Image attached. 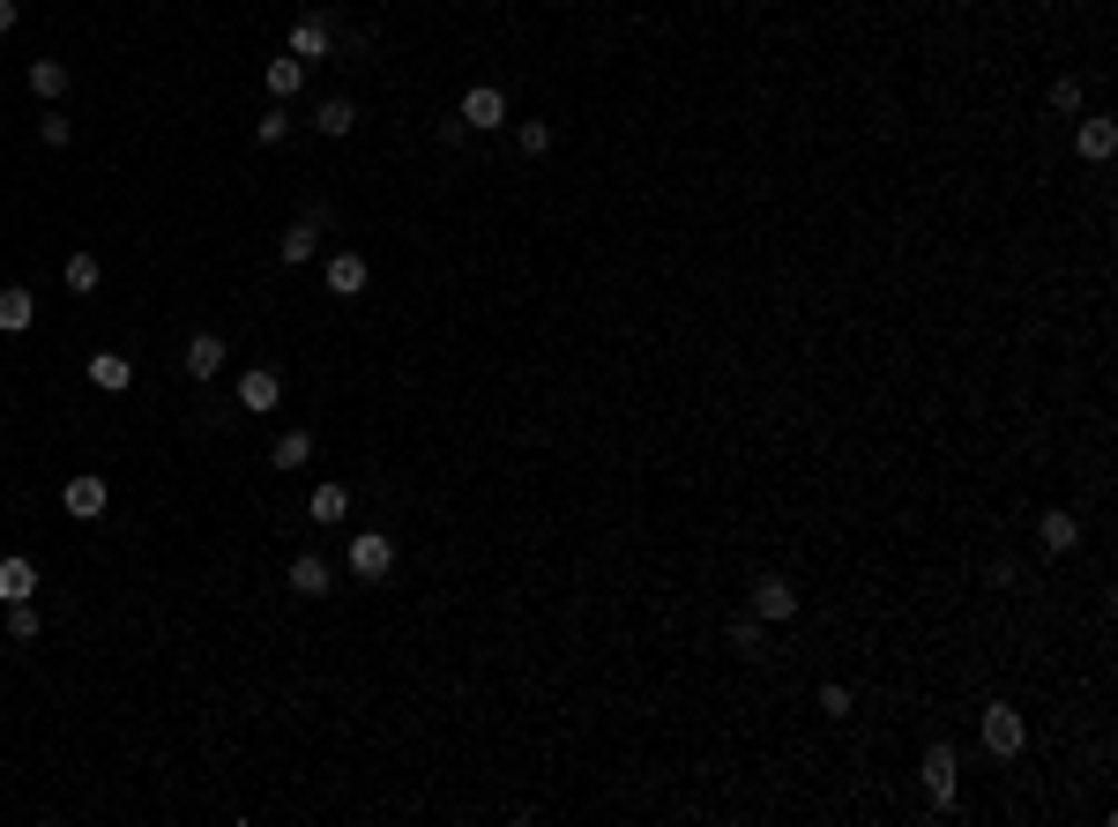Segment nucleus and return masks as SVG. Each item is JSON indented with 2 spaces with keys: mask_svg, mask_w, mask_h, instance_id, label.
I'll return each instance as SVG.
<instances>
[{
  "mask_svg": "<svg viewBox=\"0 0 1118 827\" xmlns=\"http://www.w3.org/2000/svg\"><path fill=\"white\" fill-rule=\"evenodd\" d=\"M918 783H924V798L940 805H954L962 798V760H954V746H924V760H918Z\"/></svg>",
  "mask_w": 1118,
  "mask_h": 827,
  "instance_id": "nucleus-1",
  "label": "nucleus"
},
{
  "mask_svg": "<svg viewBox=\"0 0 1118 827\" xmlns=\"http://www.w3.org/2000/svg\"><path fill=\"white\" fill-rule=\"evenodd\" d=\"M344 559H350V575H358V581H388V575H396V537H388V529H358Z\"/></svg>",
  "mask_w": 1118,
  "mask_h": 827,
  "instance_id": "nucleus-2",
  "label": "nucleus"
},
{
  "mask_svg": "<svg viewBox=\"0 0 1118 827\" xmlns=\"http://www.w3.org/2000/svg\"><path fill=\"white\" fill-rule=\"evenodd\" d=\"M1021 746H1029V724H1021V708H1015V701H992V708H985V753L1015 760Z\"/></svg>",
  "mask_w": 1118,
  "mask_h": 827,
  "instance_id": "nucleus-3",
  "label": "nucleus"
},
{
  "mask_svg": "<svg viewBox=\"0 0 1118 827\" xmlns=\"http://www.w3.org/2000/svg\"><path fill=\"white\" fill-rule=\"evenodd\" d=\"M798 604H805V597H798L783 575H761V581H753V619H761V627H783V619H798Z\"/></svg>",
  "mask_w": 1118,
  "mask_h": 827,
  "instance_id": "nucleus-4",
  "label": "nucleus"
},
{
  "mask_svg": "<svg viewBox=\"0 0 1118 827\" xmlns=\"http://www.w3.org/2000/svg\"><path fill=\"white\" fill-rule=\"evenodd\" d=\"M455 120L477 127V134H493V127H507V98H499L493 82H471V90H463V104H455Z\"/></svg>",
  "mask_w": 1118,
  "mask_h": 827,
  "instance_id": "nucleus-5",
  "label": "nucleus"
},
{
  "mask_svg": "<svg viewBox=\"0 0 1118 827\" xmlns=\"http://www.w3.org/2000/svg\"><path fill=\"white\" fill-rule=\"evenodd\" d=\"M276 402H284V373H276V366H247V373H239V410L269 418Z\"/></svg>",
  "mask_w": 1118,
  "mask_h": 827,
  "instance_id": "nucleus-6",
  "label": "nucleus"
},
{
  "mask_svg": "<svg viewBox=\"0 0 1118 827\" xmlns=\"http://www.w3.org/2000/svg\"><path fill=\"white\" fill-rule=\"evenodd\" d=\"M224 358H231V351H224L217 328H195V336H187V351H179V366H187L195 380H217V373H224Z\"/></svg>",
  "mask_w": 1118,
  "mask_h": 827,
  "instance_id": "nucleus-7",
  "label": "nucleus"
},
{
  "mask_svg": "<svg viewBox=\"0 0 1118 827\" xmlns=\"http://www.w3.org/2000/svg\"><path fill=\"white\" fill-rule=\"evenodd\" d=\"M366 283H373V269H366V253H328V299H366Z\"/></svg>",
  "mask_w": 1118,
  "mask_h": 827,
  "instance_id": "nucleus-8",
  "label": "nucleus"
},
{
  "mask_svg": "<svg viewBox=\"0 0 1118 827\" xmlns=\"http://www.w3.org/2000/svg\"><path fill=\"white\" fill-rule=\"evenodd\" d=\"M105 500H112V492H105V477H68V485H60V507H68L75 522L105 515Z\"/></svg>",
  "mask_w": 1118,
  "mask_h": 827,
  "instance_id": "nucleus-9",
  "label": "nucleus"
},
{
  "mask_svg": "<svg viewBox=\"0 0 1118 827\" xmlns=\"http://www.w3.org/2000/svg\"><path fill=\"white\" fill-rule=\"evenodd\" d=\"M1074 150L1089 157V165H1104V157L1118 150V120H1104V112H1096V120H1081V127H1074Z\"/></svg>",
  "mask_w": 1118,
  "mask_h": 827,
  "instance_id": "nucleus-10",
  "label": "nucleus"
},
{
  "mask_svg": "<svg viewBox=\"0 0 1118 827\" xmlns=\"http://www.w3.org/2000/svg\"><path fill=\"white\" fill-rule=\"evenodd\" d=\"M23 597H38V567H30L23 551H8V559H0V604H23Z\"/></svg>",
  "mask_w": 1118,
  "mask_h": 827,
  "instance_id": "nucleus-11",
  "label": "nucleus"
},
{
  "mask_svg": "<svg viewBox=\"0 0 1118 827\" xmlns=\"http://www.w3.org/2000/svg\"><path fill=\"white\" fill-rule=\"evenodd\" d=\"M30 321H38V299H30L23 283H0V336H23Z\"/></svg>",
  "mask_w": 1118,
  "mask_h": 827,
  "instance_id": "nucleus-12",
  "label": "nucleus"
},
{
  "mask_svg": "<svg viewBox=\"0 0 1118 827\" xmlns=\"http://www.w3.org/2000/svg\"><path fill=\"white\" fill-rule=\"evenodd\" d=\"M314 247H321V225H314V217H298V225L276 239V261H284V269H298V261H314Z\"/></svg>",
  "mask_w": 1118,
  "mask_h": 827,
  "instance_id": "nucleus-13",
  "label": "nucleus"
},
{
  "mask_svg": "<svg viewBox=\"0 0 1118 827\" xmlns=\"http://www.w3.org/2000/svg\"><path fill=\"white\" fill-rule=\"evenodd\" d=\"M90 380H98L105 396H127V388H135V358H120V351H98V358H90Z\"/></svg>",
  "mask_w": 1118,
  "mask_h": 827,
  "instance_id": "nucleus-14",
  "label": "nucleus"
},
{
  "mask_svg": "<svg viewBox=\"0 0 1118 827\" xmlns=\"http://www.w3.org/2000/svg\"><path fill=\"white\" fill-rule=\"evenodd\" d=\"M321 52H328V16H298V23H291V60L314 68Z\"/></svg>",
  "mask_w": 1118,
  "mask_h": 827,
  "instance_id": "nucleus-15",
  "label": "nucleus"
},
{
  "mask_svg": "<svg viewBox=\"0 0 1118 827\" xmlns=\"http://www.w3.org/2000/svg\"><path fill=\"white\" fill-rule=\"evenodd\" d=\"M269 462H276V470H306V462H314V432H306V426H291V432H276V448H269Z\"/></svg>",
  "mask_w": 1118,
  "mask_h": 827,
  "instance_id": "nucleus-16",
  "label": "nucleus"
},
{
  "mask_svg": "<svg viewBox=\"0 0 1118 827\" xmlns=\"http://www.w3.org/2000/svg\"><path fill=\"white\" fill-rule=\"evenodd\" d=\"M1037 545L1043 551H1074V545H1081V522H1074L1067 507H1051V515L1037 522Z\"/></svg>",
  "mask_w": 1118,
  "mask_h": 827,
  "instance_id": "nucleus-17",
  "label": "nucleus"
},
{
  "mask_svg": "<svg viewBox=\"0 0 1118 827\" xmlns=\"http://www.w3.org/2000/svg\"><path fill=\"white\" fill-rule=\"evenodd\" d=\"M60 283H68L75 299H90V291H98V283H105L98 253H68V261H60Z\"/></svg>",
  "mask_w": 1118,
  "mask_h": 827,
  "instance_id": "nucleus-18",
  "label": "nucleus"
},
{
  "mask_svg": "<svg viewBox=\"0 0 1118 827\" xmlns=\"http://www.w3.org/2000/svg\"><path fill=\"white\" fill-rule=\"evenodd\" d=\"M291 589L298 597H328V559L321 551H298L291 559Z\"/></svg>",
  "mask_w": 1118,
  "mask_h": 827,
  "instance_id": "nucleus-19",
  "label": "nucleus"
},
{
  "mask_svg": "<svg viewBox=\"0 0 1118 827\" xmlns=\"http://www.w3.org/2000/svg\"><path fill=\"white\" fill-rule=\"evenodd\" d=\"M30 90H38L46 104H60L68 98V60H30Z\"/></svg>",
  "mask_w": 1118,
  "mask_h": 827,
  "instance_id": "nucleus-20",
  "label": "nucleus"
},
{
  "mask_svg": "<svg viewBox=\"0 0 1118 827\" xmlns=\"http://www.w3.org/2000/svg\"><path fill=\"white\" fill-rule=\"evenodd\" d=\"M261 82H269V98H298V82H306V60H291V52H284V60H269V68H261Z\"/></svg>",
  "mask_w": 1118,
  "mask_h": 827,
  "instance_id": "nucleus-21",
  "label": "nucleus"
},
{
  "mask_svg": "<svg viewBox=\"0 0 1118 827\" xmlns=\"http://www.w3.org/2000/svg\"><path fill=\"white\" fill-rule=\"evenodd\" d=\"M314 127H321V134H328V142H344V134H350V127H358V104H350V98H328V104H321V112H314Z\"/></svg>",
  "mask_w": 1118,
  "mask_h": 827,
  "instance_id": "nucleus-22",
  "label": "nucleus"
},
{
  "mask_svg": "<svg viewBox=\"0 0 1118 827\" xmlns=\"http://www.w3.org/2000/svg\"><path fill=\"white\" fill-rule=\"evenodd\" d=\"M306 507H314V522H344L350 492H344V485H314V500H306Z\"/></svg>",
  "mask_w": 1118,
  "mask_h": 827,
  "instance_id": "nucleus-23",
  "label": "nucleus"
},
{
  "mask_svg": "<svg viewBox=\"0 0 1118 827\" xmlns=\"http://www.w3.org/2000/svg\"><path fill=\"white\" fill-rule=\"evenodd\" d=\"M731 649H739V656H761V649H769V627H761L753 611H745V619H731Z\"/></svg>",
  "mask_w": 1118,
  "mask_h": 827,
  "instance_id": "nucleus-24",
  "label": "nucleus"
},
{
  "mask_svg": "<svg viewBox=\"0 0 1118 827\" xmlns=\"http://www.w3.org/2000/svg\"><path fill=\"white\" fill-rule=\"evenodd\" d=\"M38 627H46V619H38V604H8V634H16V641H38Z\"/></svg>",
  "mask_w": 1118,
  "mask_h": 827,
  "instance_id": "nucleus-25",
  "label": "nucleus"
},
{
  "mask_svg": "<svg viewBox=\"0 0 1118 827\" xmlns=\"http://www.w3.org/2000/svg\"><path fill=\"white\" fill-rule=\"evenodd\" d=\"M515 142H522V157H545V150H552V120H522Z\"/></svg>",
  "mask_w": 1118,
  "mask_h": 827,
  "instance_id": "nucleus-26",
  "label": "nucleus"
},
{
  "mask_svg": "<svg viewBox=\"0 0 1118 827\" xmlns=\"http://www.w3.org/2000/svg\"><path fill=\"white\" fill-rule=\"evenodd\" d=\"M284 134H291V112H284V104H269V112L254 120V142H284Z\"/></svg>",
  "mask_w": 1118,
  "mask_h": 827,
  "instance_id": "nucleus-27",
  "label": "nucleus"
},
{
  "mask_svg": "<svg viewBox=\"0 0 1118 827\" xmlns=\"http://www.w3.org/2000/svg\"><path fill=\"white\" fill-rule=\"evenodd\" d=\"M68 134H75V120H60V104H52L46 120H38V142H46V150H68Z\"/></svg>",
  "mask_w": 1118,
  "mask_h": 827,
  "instance_id": "nucleus-28",
  "label": "nucleus"
},
{
  "mask_svg": "<svg viewBox=\"0 0 1118 827\" xmlns=\"http://www.w3.org/2000/svg\"><path fill=\"white\" fill-rule=\"evenodd\" d=\"M1051 104H1059V112H1081V76H1059V82H1051Z\"/></svg>",
  "mask_w": 1118,
  "mask_h": 827,
  "instance_id": "nucleus-29",
  "label": "nucleus"
},
{
  "mask_svg": "<svg viewBox=\"0 0 1118 827\" xmlns=\"http://www.w3.org/2000/svg\"><path fill=\"white\" fill-rule=\"evenodd\" d=\"M820 716H850V686L828 678V686H820Z\"/></svg>",
  "mask_w": 1118,
  "mask_h": 827,
  "instance_id": "nucleus-30",
  "label": "nucleus"
},
{
  "mask_svg": "<svg viewBox=\"0 0 1118 827\" xmlns=\"http://www.w3.org/2000/svg\"><path fill=\"white\" fill-rule=\"evenodd\" d=\"M16 23H23V8H16V0H0V30H16Z\"/></svg>",
  "mask_w": 1118,
  "mask_h": 827,
  "instance_id": "nucleus-31",
  "label": "nucleus"
}]
</instances>
